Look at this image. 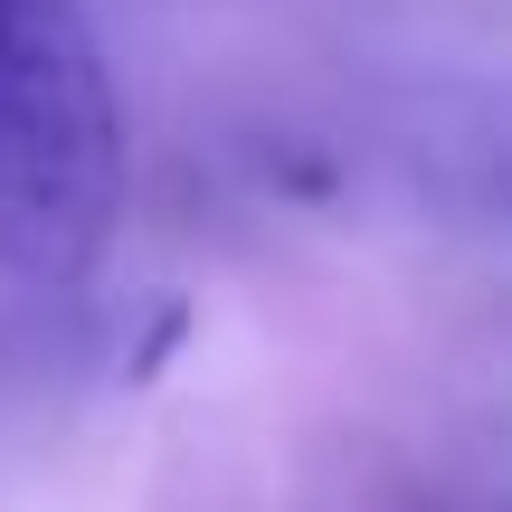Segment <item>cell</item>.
<instances>
[{
  "mask_svg": "<svg viewBox=\"0 0 512 512\" xmlns=\"http://www.w3.org/2000/svg\"><path fill=\"white\" fill-rule=\"evenodd\" d=\"M133 200L124 86L86 0H0V275L76 294Z\"/></svg>",
  "mask_w": 512,
  "mask_h": 512,
  "instance_id": "1",
  "label": "cell"
}]
</instances>
